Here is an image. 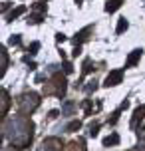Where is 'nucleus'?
<instances>
[{
  "instance_id": "obj_1",
  "label": "nucleus",
  "mask_w": 145,
  "mask_h": 151,
  "mask_svg": "<svg viewBox=\"0 0 145 151\" xmlns=\"http://www.w3.org/2000/svg\"><path fill=\"white\" fill-rule=\"evenodd\" d=\"M121 78H123V72L121 70H115V72H111V74H107L106 78V83L103 86H117V83H121Z\"/></svg>"
},
{
  "instance_id": "obj_2",
  "label": "nucleus",
  "mask_w": 145,
  "mask_h": 151,
  "mask_svg": "<svg viewBox=\"0 0 145 151\" xmlns=\"http://www.w3.org/2000/svg\"><path fill=\"white\" fill-rule=\"evenodd\" d=\"M141 54H143V50H133V52H131V56L127 58V62H125V68L135 66V64L139 62V58H141Z\"/></svg>"
},
{
  "instance_id": "obj_3",
  "label": "nucleus",
  "mask_w": 145,
  "mask_h": 151,
  "mask_svg": "<svg viewBox=\"0 0 145 151\" xmlns=\"http://www.w3.org/2000/svg\"><path fill=\"white\" fill-rule=\"evenodd\" d=\"M121 6V0H107L106 2V12H115Z\"/></svg>"
},
{
  "instance_id": "obj_4",
  "label": "nucleus",
  "mask_w": 145,
  "mask_h": 151,
  "mask_svg": "<svg viewBox=\"0 0 145 151\" xmlns=\"http://www.w3.org/2000/svg\"><path fill=\"white\" fill-rule=\"evenodd\" d=\"M127 26H129L127 20L125 18H119V22H117V34H123V32L127 30Z\"/></svg>"
},
{
  "instance_id": "obj_5",
  "label": "nucleus",
  "mask_w": 145,
  "mask_h": 151,
  "mask_svg": "<svg viewBox=\"0 0 145 151\" xmlns=\"http://www.w3.org/2000/svg\"><path fill=\"white\" fill-rule=\"evenodd\" d=\"M115 143H119V137L115 135H109V137H106V139H103V145H107V147H109V145H115Z\"/></svg>"
},
{
  "instance_id": "obj_6",
  "label": "nucleus",
  "mask_w": 145,
  "mask_h": 151,
  "mask_svg": "<svg viewBox=\"0 0 145 151\" xmlns=\"http://www.w3.org/2000/svg\"><path fill=\"white\" fill-rule=\"evenodd\" d=\"M82 127V121H72L68 125V131H76V129H80Z\"/></svg>"
},
{
  "instance_id": "obj_7",
  "label": "nucleus",
  "mask_w": 145,
  "mask_h": 151,
  "mask_svg": "<svg viewBox=\"0 0 145 151\" xmlns=\"http://www.w3.org/2000/svg\"><path fill=\"white\" fill-rule=\"evenodd\" d=\"M38 22H42V16H32V18H28V24H38Z\"/></svg>"
},
{
  "instance_id": "obj_8",
  "label": "nucleus",
  "mask_w": 145,
  "mask_h": 151,
  "mask_svg": "<svg viewBox=\"0 0 145 151\" xmlns=\"http://www.w3.org/2000/svg\"><path fill=\"white\" fill-rule=\"evenodd\" d=\"M22 12H24V6H20V8H16L14 12H12V16H10V18H12V20H14L16 16H20V14H22Z\"/></svg>"
},
{
  "instance_id": "obj_9",
  "label": "nucleus",
  "mask_w": 145,
  "mask_h": 151,
  "mask_svg": "<svg viewBox=\"0 0 145 151\" xmlns=\"http://www.w3.org/2000/svg\"><path fill=\"white\" fill-rule=\"evenodd\" d=\"M38 48H40V44H38V42H32V46H30V54H32V56L36 54V50H38Z\"/></svg>"
},
{
  "instance_id": "obj_10",
  "label": "nucleus",
  "mask_w": 145,
  "mask_h": 151,
  "mask_svg": "<svg viewBox=\"0 0 145 151\" xmlns=\"http://www.w3.org/2000/svg\"><path fill=\"white\" fill-rule=\"evenodd\" d=\"M10 44L18 46V44H20V36H12V38H10Z\"/></svg>"
},
{
  "instance_id": "obj_11",
  "label": "nucleus",
  "mask_w": 145,
  "mask_h": 151,
  "mask_svg": "<svg viewBox=\"0 0 145 151\" xmlns=\"http://www.w3.org/2000/svg\"><path fill=\"white\" fill-rule=\"evenodd\" d=\"M72 64H64V72H66V74H70V72H72Z\"/></svg>"
},
{
  "instance_id": "obj_12",
  "label": "nucleus",
  "mask_w": 145,
  "mask_h": 151,
  "mask_svg": "<svg viewBox=\"0 0 145 151\" xmlns=\"http://www.w3.org/2000/svg\"><path fill=\"white\" fill-rule=\"evenodd\" d=\"M98 125H92V131H90V135H93V137H95V135H98Z\"/></svg>"
},
{
  "instance_id": "obj_13",
  "label": "nucleus",
  "mask_w": 145,
  "mask_h": 151,
  "mask_svg": "<svg viewBox=\"0 0 145 151\" xmlns=\"http://www.w3.org/2000/svg\"><path fill=\"white\" fill-rule=\"evenodd\" d=\"M56 40H58V42H64V40H66V36H64V34H58V36H56Z\"/></svg>"
}]
</instances>
